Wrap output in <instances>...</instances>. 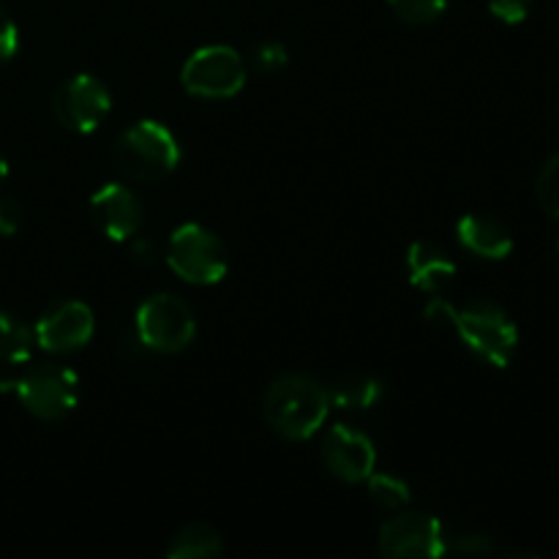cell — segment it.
I'll list each match as a JSON object with an SVG mask.
<instances>
[{
    "mask_svg": "<svg viewBox=\"0 0 559 559\" xmlns=\"http://www.w3.org/2000/svg\"><path fill=\"white\" fill-rule=\"evenodd\" d=\"M36 347V336H33V328H27L25 322L16 320L9 311H0V360L3 364H27Z\"/></svg>",
    "mask_w": 559,
    "mask_h": 559,
    "instance_id": "17",
    "label": "cell"
},
{
    "mask_svg": "<svg viewBox=\"0 0 559 559\" xmlns=\"http://www.w3.org/2000/svg\"><path fill=\"white\" fill-rule=\"evenodd\" d=\"M112 162L129 180L158 183L178 169L180 142L158 120H136L115 140Z\"/></svg>",
    "mask_w": 559,
    "mask_h": 559,
    "instance_id": "2",
    "label": "cell"
},
{
    "mask_svg": "<svg viewBox=\"0 0 559 559\" xmlns=\"http://www.w3.org/2000/svg\"><path fill=\"white\" fill-rule=\"evenodd\" d=\"M456 306L451 304V300L445 298H431L429 304H426L424 309V317L429 325L435 328H453L456 325Z\"/></svg>",
    "mask_w": 559,
    "mask_h": 559,
    "instance_id": "24",
    "label": "cell"
},
{
    "mask_svg": "<svg viewBox=\"0 0 559 559\" xmlns=\"http://www.w3.org/2000/svg\"><path fill=\"white\" fill-rule=\"evenodd\" d=\"M134 336L147 353L173 355L189 347L197 336L194 309L180 295L156 293L142 300L134 317Z\"/></svg>",
    "mask_w": 559,
    "mask_h": 559,
    "instance_id": "6",
    "label": "cell"
},
{
    "mask_svg": "<svg viewBox=\"0 0 559 559\" xmlns=\"http://www.w3.org/2000/svg\"><path fill=\"white\" fill-rule=\"evenodd\" d=\"M20 49V31H16L14 20L0 9V66L9 63Z\"/></svg>",
    "mask_w": 559,
    "mask_h": 559,
    "instance_id": "26",
    "label": "cell"
},
{
    "mask_svg": "<svg viewBox=\"0 0 559 559\" xmlns=\"http://www.w3.org/2000/svg\"><path fill=\"white\" fill-rule=\"evenodd\" d=\"M388 5L407 25H429L445 14L448 0H388Z\"/></svg>",
    "mask_w": 559,
    "mask_h": 559,
    "instance_id": "19",
    "label": "cell"
},
{
    "mask_svg": "<svg viewBox=\"0 0 559 559\" xmlns=\"http://www.w3.org/2000/svg\"><path fill=\"white\" fill-rule=\"evenodd\" d=\"M377 546L388 559H435L448 555V535L437 516L409 511L382 524Z\"/></svg>",
    "mask_w": 559,
    "mask_h": 559,
    "instance_id": "8",
    "label": "cell"
},
{
    "mask_svg": "<svg viewBox=\"0 0 559 559\" xmlns=\"http://www.w3.org/2000/svg\"><path fill=\"white\" fill-rule=\"evenodd\" d=\"M331 393L311 374L289 371L267 385L262 415L271 431L289 442L311 440L331 413Z\"/></svg>",
    "mask_w": 559,
    "mask_h": 559,
    "instance_id": "1",
    "label": "cell"
},
{
    "mask_svg": "<svg viewBox=\"0 0 559 559\" xmlns=\"http://www.w3.org/2000/svg\"><path fill=\"white\" fill-rule=\"evenodd\" d=\"M96 333V317L91 306L80 300H58L38 317L33 336L36 347H41L49 355H69L76 349L87 347V342Z\"/></svg>",
    "mask_w": 559,
    "mask_h": 559,
    "instance_id": "10",
    "label": "cell"
},
{
    "mask_svg": "<svg viewBox=\"0 0 559 559\" xmlns=\"http://www.w3.org/2000/svg\"><path fill=\"white\" fill-rule=\"evenodd\" d=\"M91 222L115 243L134 238L145 224V205L140 194L123 183H107L91 197Z\"/></svg>",
    "mask_w": 559,
    "mask_h": 559,
    "instance_id": "12",
    "label": "cell"
},
{
    "mask_svg": "<svg viewBox=\"0 0 559 559\" xmlns=\"http://www.w3.org/2000/svg\"><path fill=\"white\" fill-rule=\"evenodd\" d=\"M112 109V93L98 76L76 74L60 82L52 93V115L74 134H93Z\"/></svg>",
    "mask_w": 559,
    "mask_h": 559,
    "instance_id": "9",
    "label": "cell"
},
{
    "mask_svg": "<svg viewBox=\"0 0 559 559\" xmlns=\"http://www.w3.org/2000/svg\"><path fill=\"white\" fill-rule=\"evenodd\" d=\"M453 331L484 364L497 366V369L511 366L519 349L516 322L502 306L491 304V300H475V304L459 309Z\"/></svg>",
    "mask_w": 559,
    "mask_h": 559,
    "instance_id": "4",
    "label": "cell"
},
{
    "mask_svg": "<svg viewBox=\"0 0 559 559\" xmlns=\"http://www.w3.org/2000/svg\"><path fill=\"white\" fill-rule=\"evenodd\" d=\"M535 191H538L540 207L559 222V153L546 158V164L538 173V180H535Z\"/></svg>",
    "mask_w": 559,
    "mask_h": 559,
    "instance_id": "20",
    "label": "cell"
},
{
    "mask_svg": "<svg viewBox=\"0 0 559 559\" xmlns=\"http://www.w3.org/2000/svg\"><path fill=\"white\" fill-rule=\"evenodd\" d=\"M407 276L420 293L437 295L456 278V262L435 240H415L407 249Z\"/></svg>",
    "mask_w": 559,
    "mask_h": 559,
    "instance_id": "14",
    "label": "cell"
},
{
    "mask_svg": "<svg viewBox=\"0 0 559 559\" xmlns=\"http://www.w3.org/2000/svg\"><path fill=\"white\" fill-rule=\"evenodd\" d=\"M289 63V52L284 44L278 41H265L260 44V47H254V52H251V66H254L260 74H278V71L287 69Z\"/></svg>",
    "mask_w": 559,
    "mask_h": 559,
    "instance_id": "21",
    "label": "cell"
},
{
    "mask_svg": "<svg viewBox=\"0 0 559 559\" xmlns=\"http://www.w3.org/2000/svg\"><path fill=\"white\" fill-rule=\"evenodd\" d=\"M0 391H11L22 407L38 420H63L80 402V377L60 364L31 366L14 380H0Z\"/></svg>",
    "mask_w": 559,
    "mask_h": 559,
    "instance_id": "3",
    "label": "cell"
},
{
    "mask_svg": "<svg viewBox=\"0 0 559 559\" xmlns=\"http://www.w3.org/2000/svg\"><path fill=\"white\" fill-rule=\"evenodd\" d=\"M5 178H9V162H5V156L0 153V186H3Z\"/></svg>",
    "mask_w": 559,
    "mask_h": 559,
    "instance_id": "28",
    "label": "cell"
},
{
    "mask_svg": "<svg viewBox=\"0 0 559 559\" xmlns=\"http://www.w3.org/2000/svg\"><path fill=\"white\" fill-rule=\"evenodd\" d=\"M322 462L344 484H366L377 467V448L366 431L336 424L322 437Z\"/></svg>",
    "mask_w": 559,
    "mask_h": 559,
    "instance_id": "11",
    "label": "cell"
},
{
    "mask_svg": "<svg viewBox=\"0 0 559 559\" xmlns=\"http://www.w3.org/2000/svg\"><path fill=\"white\" fill-rule=\"evenodd\" d=\"M156 243L153 240H145L140 238L134 246H131V257H134V262H140V265H153V260H156Z\"/></svg>",
    "mask_w": 559,
    "mask_h": 559,
    "instance_id": "27",
    "label": "cell"
},
{
    "mask_svg": "<svg viewBox=\"0 0 559 559\" xmlns=\"http://www.w3.org/2000/svg\"><path fill=\"white\" fill-rule=\"evenodd\" d=\"M167 265L194 287H211L227 276L229 254L224 240L205 224H180L167 246Z\"/></svg>",
    "mask_w": 559,
    "mask_h": 559,
    "instance_id": "5",
    "label": "cell"
},
{
    "mask_svg": "<svg viewBox=\"0 0 559 559\" xmlns=\"http://www.w3.org/2000/svg\"><path fill=\"white\" fill-rule=\"evenodd\" d=\"M456 238L469 254L480 260H506L513 251V235L508 224L486 213H467L459 218Z\"/></svg>",
    "mask_w": 559,
    "mask_h": 559,
    "instance_id": "13",
    "label": "cell"
},
{
    "mask_svg": "<svg viewBox=\"0 0 559 559\" xmlns=\"http://www.w3.org/2000/svg\"><path fill=\"white\" fill-rule=\"evenodd\" d=\"M249 80V66L238 49L227 44H207L191 52L180 69V85L186 93L207 102L233 98L243 91Z\"/></svg>",
    "mask_w": 559,
    "mask_h": 559,
    "instance_id": "7",
    "label": "cell"
},
{
    "mask_svg": "<svg viewBox=\"0 0 559 559\" xmlns=\"http://www.w3.org/2000/svg\"><path fill=\"white\" fill-rule=\"evenodd\" d=\"M328 393H331L333 407L358 413V409L377 407L382 402V396H385V388H382V382L374 374L355 371V374H344Z\"/></svg>",
    "mask_w": 559,
    "mask_h": 559,
    "instance_id": "15",
    "label": "cell"
},
{
    "mask_svg": "<svg viewBox=\"0 0 559 559\" xmlns=\"http://www.w3.org/2000/svg\"><path fill=\"white\" fill-rule=\"evenodd\" d=\"M366 486H369V497L374 506H380L382 511H402V508L409 506V486L407 480H402L393 473H371L366 478Z\"/></svg>",
    "mask_w": 559,
    "mask_h": 559,
    "instance_id": "18",
    "label": "cell"
},
{
    "mask_svg": "<svg viewBox=\"0 0 559 559\" xmlns=\"http://www.w3.org/2000/svg\"><path fill=\"white\" fill-rule=\"evenodd\" d=\"M224 555V538L216 527L205 522L186 524L169 544L167 557L173 559H216Z\"/></svg>",
    "mask_w": 559,
    "mask_h": 559,
    "instance_id": "16",
    "label": "cell"
},
{
    "mask_svg": "<svg viewBox=\"0 0 559 559\" xmlns=\"http://www.w3.org/2000/svg\"><path fill=\"white\" fill-rule=\"evenodd\" d=\"M22 227V205L9 194H0V235L11 238Z\"/></svg>",
    "mask_w": 559,
    "mask_h": 559,
    "instance_id": "25",
    "label": "cell"
},
{
    "mask_svg": "<svg viewBox=\"0 0 559 559\" xmlns=\"http://www.w3.org/2000/svg\"><path fill=\"white\" fill-rule=\"evenodd\" d=\"M535 0H489V11L506 25H519L530 16Z\"/></svg>",
    "mask_w": 559,
    "mask_h": 559,
    "instance_id": "23",
    "label": "cell"
},
{
    "mask_svg": "<svg viewBox=\"0 0 559 559\" xmlns=\"http://www.w3.org/2000/svg\"><path fill=\"white\" fill-rule=\"evenodd\" d=\"M448 551L459 557H489L497 551V544L491 535L484 533H464L456 535L453 540H448Z\"/></svg>",
    "mask_w": 559,
    "mask_h": 559,
    "instance_id": "22",
    "label": "cell"
}]
</instances>
